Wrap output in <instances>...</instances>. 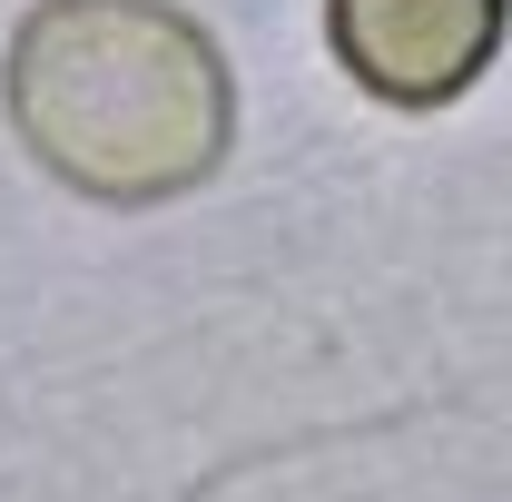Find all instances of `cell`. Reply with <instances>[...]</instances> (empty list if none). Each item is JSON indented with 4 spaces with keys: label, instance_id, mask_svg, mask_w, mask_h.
<instances>
[{
    "label": "cell",
    "instance_id": "1",
    "mask_svg": "<svg viewBox=\"0 0 512 502\" xmlns=\"http://www.w3.org/2000/svg\"><path fill=\"white\" fill-rule=\"evenodd\" d=\"M0 109L89 207L197 197L237 148L227 50L168 0H30L0 50Z\"/></svg>",
    "mask_w": 512,
    "mask_h": 502
},
{
    "label": "cell",
    "instance_id": "2",
    "mask_svg": "<svg viewBox=\"0 0 512 502\" xmlns=\"http://www.w3.org/2000/svg\"><path fill=\"white\" fill-rule=\"evenodd\" d=\"M512 0H325L335 69L384 109H453L503 60Z\"/></svg>",
    "mask_w": 512,
    "mask_h": 502
}]
</instances>
